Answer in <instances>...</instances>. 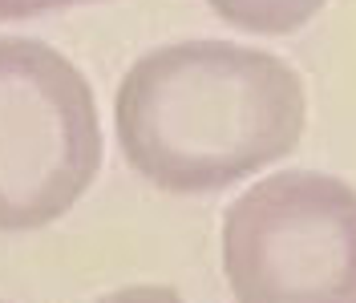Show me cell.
I'll return each instance as SVG.
<instances>
[{
  "mask_svg": "<svg viewBox=\"0 0 356 303\" xmlns=\"http://www.w3.org/2000/svg\"><path fill=\"white\" fill-rule=\"evenodd\" d=\"M222 275L235 303H356V186L275 170L222 215Z\"/></svg>",
  "mask_w": 356,
  "mask_h": 303,
  "instance_id": "3957f363",
  "label": "cell"
},
{
  "mask_svg": "<svg viewBox=\"0 0 356 303\" xmlns=\"http://www.w3.org/2000/svg\"><path fill=\"white\" fill-rule=\"evenodd\" d=\"M118 146L166 195H207L288 158L308 126L300 73L235 41H178L138 57L113 97Z\"/></svg>",
  "mask_w": 356,
  "mask_h": 303,
  "instance_id": "6da1fadb",
  "label": "cell"
},
{
  "mask_svg": "<svg viewBox=\"0 0 356 303\" xmlns=\"http://www.w3.org/2000/svg\"><path fill=\"white\" fill-rule=\"evenodd\" d=\"M227 24L259 33V37H288L328 4V0H207Z\"/></svg>",
  "mask_w": 356,
  "mask_h": 303,
  "instance_id": "277c9868",
  "label": "cell"
},
{
  "mask_svg": "<svg viewBox=\"0 0 356 303\" xmlns=\"http://www.w3.org/2000/svg\"><path fill=\"white\" fill-rule=\"evenodd\" d=\"M102 154L86 73L53 44L0 37V231H41L69 215Z\"/></svg>",
  "mask_w": 356,
  "mask_h": 303,
  "instance_id": "7a4b0ae2",
  "label": "cell"
},
{
  "mask_svg": "<svg viewBox=\"0 0 356 303\" xmlns=\"http://www.w3.org/2000/svg\"><path fill=\"white\" fill-rule=\"evenodd\" d=\"M97 303H186V300L166 283H130V287H118L110 295H102Z\"/></svg>",
  "mask_w": 356,
  "mask_h": 303,
  "instance_id": "5b68a950",
  "label": "cell"
},
{
  "mask_svg": "<svg viewBox=\"0 0 356 303\" xmlns=\"http://www.w3.org/2000/svg\"><path fill=\"white\" fill-rule=\"evenodd\" d=\"M73 4H97V0H0V21H29V17L73 8Z\"/></svg>",
  "mask_w": 356,
  "mask_h": 303,
  "instance_id": "8992f818",
  "label": "cell"
}]
</instances>
